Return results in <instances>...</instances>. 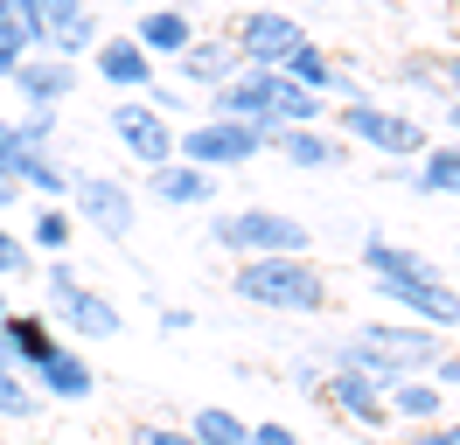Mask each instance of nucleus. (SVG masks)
<instances>
[{
    "mask_svg": "<svg viewBox=\"0 0 460 445\" xmlns=\"http://www.w3.org/2000/svg\"><path fill=\"white\" fill-rule=\"evenodd\" d=\"M230 292L265 313H321L328 306V278L314 257H237Z\"/></svg>",
    "mask_w": 460,
    "mask_h": 445,
    "instance_id": "f257e3e1",
    "label": "nucleus"
},
{
    "mask_svg": "<svg viewBox=\"0 0 460 445\" xmlns=\"http://www.w3.org/2000/svg\"><path fill=\"white\" fill-rule=\"evenodd\" d=\"M209 244H224L230 257H307L314 230L287 209H237L209 222Z\"/></svg>",
    "mask_w": 460,
    "mask_h": 445,
    "instance_id": "f03ea898",
    "label": "nucleus"
},
{
    "mask_svg": "<svg viewBox=\"0 0 460 445\" xmlns=\"http://www.w3.org/2000/svg\"><path fill=\"white\" fill-rule=\"evenodd\" d=\"M42 285H49V306L63 313V334H84V341H119V334H126V313H119L105 292H91L84 278L70 272V257H57V265L42 272Z\"/></svg>",
    "mask_w": 460,
    "mask_h": 445,
    "instance_id": "7ed1b4c3",
    "label": "nucleus"
},
{
    "mask_svg": "<svg viewBox=\"0 0 460 445\" xmlns=\"http://www.w3.org/2000/svg\"><path fill=\"white\" fill-rule=\"evenodd\" d=\"M349 341L363 355H376L391 376H419V369H432V362L447 355L439 327H419V320H370V327H356Z\"/></svg>",
    "mask_w": 460,
    "mask_h": 445,
    "instance_id": "20e7f679",
    "label": "nucleus"
},
{
    "mask_svg": "<svg viewBox=\"0 0 460 445\" xmlns=\"http://www.w3.org/2000/svg\"><path fill=\"white\" fill-rule=\"evenodd\" d=\"M174 146H181V161H189V167L217 174V167H252L265 153V133H259V126H237V118H202V126H189Z\"/></svg>",
    "mask_w": 460,
    "mask_h": 445,
    "instance_id": "39448f33",
    "label": "nucleus"
},
{
    "mask_svg": "<svg viewBox=\"0 0 460 445\" xmlns=\"http://www.w3.org/2000/svg\"><path fill=\"white\" fill-rule=\"evenodd\" d=\"M342 139H363V146L391 153V161H411V153H426V126H419L411 111H384V105H370V98L342 105Z\"/></svg>",
    "mask_w": 460,
    "mask_h": 445,
    "instance_id": "423d86ee",
    "label": "nucleus"
},
{
    "mask_svg": "<svg viewBox=\"0 0 460 445\" xmlns=\"http://www.w3.org/2000/svg\"><path fill=\"white\" fill-rule=\"evenodd\" d=\"M230 49L244 56V70H279L293 49H307V28L293 22V14H272V7H252L244 22H237V42Z\"/></svg>",
    "mask_w": 460,
    "mask_h": 445,
    "instance_id": "0eeeda50",
    "label": "nucleus"
},
{
    "mask_svg": "<svg viewBox=\"0 0 460 445\" xmlns=\"http://www.w3.org/2000/svg\"><path fill=\"white\" fill-rule=\"evenodd\" d=\"M370 285L398 306L404 320H419V327H460V292H454V278H370Z\"/></svg>",
    "mask_w": 460,
    "mask_h": 445,
    "instance_id": "6e6552de",
    "label": "nucleus"
},
{
    "mask_svg": "<svg viewBox=\"0 0 460 445\" xmlns=\"http://www.w3.org/2000/svg\"><path fill=\"white\" fill-rule=\"evenodd\" d=\"M112 133H119V146H126L140 167H168L174 161V126L146 105V98H119L112 105Z\"/></svg>",
    "mask_w": 460,
    "mask_h": 445,
    "instance_id": "1a4fd4ad",
    "label": "nucleus"
},
{
    "mask_svg": "<svg viewBox=\"0 0 460 445\" xmlns=\"http://www.w3.org/2000/svg\"><path fill=\"white\" fill-rule=\"evenodd\" d=\"M70 202H77V216H84L91 230H105V237H126L133 216H140L133 188L112 181V174H70Z\"/></svg>",
    "mask_w": 460,
    "mask_h": 445,
    "instance_id": "9d476101",
    "label": "nucleus"
},
{
    "mask_svg": "<svg viewBox=\"0 0 460 445\" xmlns=\"http://www.w3.org/2000/svg\"><path fill=\"white\" fill-rule=\"evenodd\" d=\"M272 91H279V70H237L230 83L209 91V111L237 118V126H259L265 146H272Z\"/></svg>",
    "mask_w": 460,
    "mask_h": 445,
    "instance_id": "9b49d317",
    "label": "nucleus"
},
{
    "mask_svg": "<svg viewBox=\"0 0 460 445\" xmlns=\"http://www.w3.org/2000/svg\"><path fill=\"white\" fill-rule=\"evenodd\" d=\"M35 14H42V49L49 56H84L98 49V22H91V7L84 0H35Z\"/></svg>",
    "mask_w": 460,
    "mask_h": 445,
    "instance_id": "f8f14e48",
    "label": "nucleus"
},
{
    "mask_svg": "<svg viewBox=\"0 0 460 445\" xmlns=\"http://www.w3.org/2000/svg\"><path fill=\"white\" fill-rule=\"evenodd\" d=\"M7 83L29 98V111H57L63 98L77 91V63H63V56H22Z\"/></svg>",
    "mask_w": 460,
    "mask_h": 445,
    "instance_id": "ddd939ff",
    "label": "nucleus"
},
{
    "mask_svg": "<svg viewBox=\"0 0 460 445\" xmlns=\"http://www.w3.org/2000/svg\"><path fill=\"white\" fill-rule=\"evenodd\" d=\"M314 397H328L335 411L363 417V424H384V417H391V411H384V383H370V376H356V369H328Z\"/></svg>",
    "mask_w": 460,
    "mask_h": 445,
    "instance_id": "4468645a",
    "label": "nucleus"
},
{
    "mask_svg": "<svg viewBox=\"0 0 460 445\" xmlns=\"http://www.w3.org/2000/svg\"><path fill=\"white\" fill-rule=\"evenodd\" d=\"M29 376H35L42 389H49V397H63V404H84V397H91V383H98V376H91V362L77 355V348H63V341H57V348H49L42 362H35Z\"/></svg>",
    "mask_w": 460,
    "mask_h": 445,
    "instance_id": "2eb2a0df",
    "label": "nucleus"
},
{
    "mask_svg": "<svg viewBox=\"0 0 460 445\" xmlns=\"http://www.w3.org/2000/svg\"><path fill=\"white\" fill-rule=\"evenodd\" d=\"M272 146L287 153V167H342L349 161L342 133H321V126H279Z\"/></svg>",
    "mask_w": 460,
    "mask_h": 445,
    "instance_id": "dca6fc26",
    "label": "nucleus"
},
{
    "mask_svg": "<svg viewBox=\"0 0 460 445\" xmlns=\"http://www.w3.org/2000/svg\"><path fill=\"white\" fill-rule=\"evenodd\" d=\"M98 77L112 83V91H146L154 83V56L133 35H112V42H98Z\"/></svg>",
    "mask_w": 460,
    "mask_h": 445,
    "instance_id": "f3484780",
    "label": "nucleus"
},
{
    "mask_svg": "<svg viewBox=\"0 0 460 445\" xmlns=\"http://www.w3.org/2000/svg\"><path fill=\"white\" fill-rule=\"evenodd\" d=\"M174 70H181L189 83H202V91H217V83H230L237 70H244V56L230 49V42H202V35H196L189 49L174 56Z\"/></svg>",
    "mask_w": 460,
    "mask_h": 445,
    "instance_id": "a211bd4d",
    "label": "nucleus"
},
{
    "mask_svg": "<svg viewBox=\"0 0 460 445\" xmlns=\"http://www.w3.org/2000/svg\"><path fill=\"white\" fill-rule=\"evenodd\" d=\"M146 188L161 195V202H174V209H196V202L217 195V174H202L189 161H168V167H146Z\"/></svg>",
    "mask_w": 460,
    "mask_h": 445,
    "instance_id": "6ab92c4d",
    "label": "nucleus"
},
{
    "mask_svg": "<svg viewBox=\"0 0 460 445\" xmlns=\"http://www.w3.org/2000/svg\"><path fill=\"white\" fill-rule=\"evenodd\" d=\"M57 348V334H49V320H35V313H0V355L22 362V369H35V362Z\"/></svg>",
    "mask_w": 460,
    "mask_h": 445,
    "instance_id": "aec40b11",
    "label": "nucleus"
},
{
    "mask_svg": "<svg viewBox=\"0 0 460 445\" xmlns=\"http://www.w3.org/2000/svg\"><path fill=\"white\" fill-rule=\"evenodd\" d=\"M133 42H140L146 56H181L189 42H196V28H189V14H181V7H154V14L133 28Z\"/></svg>",
    "mask_w": 460,
    "mask_h": 445,
    "instance_id": "412c9836",
    "label": "nucleus"
},
{
    "mask_svg": "<svg viewBox=\"0 0 460 445\" xmlns=\"http://www.w3.org/2000/svg\"><path fill=\"white\" fill-rule=\"evenodd\" d=\"M384 411L411 417V424H432V417L447 411V389H439V383H419V376H398V383L384 389Z\"/></svg>",
    "mask_w": 460,
    "mask_h": 445,
    "instance_id": "4be33fe9",
    "label": "nucleus"
},
{
    "mask_svg": "<svg viewBox=\"0 0 460 445\" xmlns=\"http://www.w3.org/2000/svg\"><path fill=\"white\" fill-rule=\"evenodd\" d=\"M189 439L196 445H252V424L237 411H224V404H202V411L189 417Z\"/></svg>",
    "mask_w": 460,
    "mask_h": 445,
    "instance_id": "5701e85b",
    "label": "nucleus"
},
{
    "mask_svg": "<svg viewBox=\"0 0 460 445\" xmlns=\"http://www.w3.org/2000/svg\"><path fill=\"white\" fill-rule=\"evenodd\" d=\"M35 411H42V397H35V376L22 369V362L0 355V417H14V424H22V417H35Z\"/></svg>",
    "mask_w": 460,
    "mask_h": 445,
    "instance_id": "b1692460",
    "label": "nucleus"
},
{
    "mask_svg": "<svg viewBox=\"0 0 460 445\" xmlns=\"http://www.w3.org/2000/svg\"><path fill=\"white\" fill-rule=\"evenodd\" d=\"M321 118H328V105H321L314 91H300V83L279 77V91H272V133H279V126H321Z\"/></svg>",
    "mask_w": 460,
    "mask_h": 445,
    "instance_id": "393cba45",
    "label": "nucleus"
},
{
    "mask_svg": "<svg viewBox=\"0 0 460 445\" xmlns=\"http://www.w3.org/2000/svg\"><path fill=\"white\" fill-rule=\"evenodd\" d=\"M419 181V195H460V146L447 139V146H426V167L411 174Z\"/></svg>",
    "mask_w": 460,
    "mask_h": 445,
    "instance_id": "a878e982",
    "label": "nucleus"
},
{
    "mask_svg": "<svg viewBox=\"0 0 460 445\" xmlns=\"http://www.w3.org/2000/svg\"><path fill=\"white\" fill-rule=\"evenodd\" d=\"M335 70H342V63H328V56H321L314 42H307V49H293L287 63H279V77H287V83H300V91H314V98L328 91V83H335Z\"/></svg>",
    "mask_w": 460,
    "mask_h": 445,
    "instance_id": "bb28decb",
    "label": "nucleus"
},
{
    "mask_svg": "<svg viewBox=\"0 0 460 445\" xmlns=\"http://www.w3.org/2000/svg\"><path fill=\"white\" fill-rule=\"evenodd\" d=\"M70 230H77V222L63 216V202H49V209H42V216H35V237H29V250H70Z\"/></svg>",
    "mask_w": 460,
    "mask_h": 445,
    "instance_id": "cd10ccee",
    "label": "nucleus"
},
{
    "mask_svg": "<svg viewBox=\"0 0 460 445\" xmlns=\"http://www.w3.org/2000/svg\"><path fill=\"white\" fill-rule=\"evenodd\" d=\"M14 278H35V250H29V237L0 230V285H14Z\"/></svg>",
    "mask_w": 460,
    "mask_h": 445,
    "instance_id": "c85d7f7f",
    "label": "nucleus"
},
{
    "mask_svg": "<svg viewBox=\"0 0 460 445\" xmlns=\"http://www.w3.org/2000/svg\"><path fill=\"white\" fill-rule=\"evenodd\" d=\"M126 445H196V439H189V424H133Z\"/></svg>",
    "mask_w": 460,
    "mask_h": 445,
    "instance_id": "c756f323",
    "label": "nucleus"
},
{
    "mask_svg": "<svg viewBox=\"0 0 460 445\" xmlns=\"http://www.w3.org/2000/svg\"><path fill=\"white\" fill-rule=\"evenodd\" d=\"M146 105H154V111H161V118L174 126V111H189V98H181L174 83H146Z\"/></svg>",
    "mask_w": 460,
    "mask_h": 445,
    "instance_id": "7c9ffc66",
    "label": "nucleus"
},
{
    "mask_svg": "<svg viewBox=\"0 0 460 445\" xmlns=\"http://www.w3.org/2000/svg\"><path fill=\"white\" fill-rule=\"evenodd\" d=\"M404 445H460V424H426L419 439H404Z\"/></svg>",
    "mask_w": 460,
    "mask_h": 445,
    "instance_id": "2f4dec72",
    "label": "nucleus"
},
{
    "mask_svg": "<svg viewBox=\"0 0 460 445\" xmlns=\"http://www.w3.org/2000/svg\"><path fill=\"white\" fill-rule=\"evenodd\" d=\"M432 383H439V389H460V355H439V362H432Z\"/></svg>",
    "mask_w": 460,
    "mask_h": 445,
    "instance_id": "473e14b6",
    "label": "nucleus"
},
{
    "mask_svg": "<svg viewBox=\"0 0 460 445\" xmlns=\"http://www.w3.org/2000/svg\"><path fill=\"white\" fill-rule=\"evenodd\" d=\"M252 445H300L287 424H252Z\"/></svg>",
    "mask_w": 460,
    "mask_h": 445,
    "instance_id": "72a5a7b5",
    "label": "nucleus"
},
{
    "mask_svg": "<svg viewBox=\"0 0 460 445\" xmlns=\"http://www.w3.org/2000/svg\"><path fill=\"white\" fill-rule=\"evenodd\" d=\"M439 91H454V105H460V56H439Z\"/></svg>",
    "mask_w": 460,
    "mask_h": 445,
    "instance_id": "f704fd0d",
    "label": "nucleus"
},
{
    "mask_svg": "<svg viewBox=\"0 0 460 445\" xmlns=\"http://www.w3.org/2000/svg\"><path fill=\"white\" fill-rule=\"evenodd\" d=\"M22 56H29V49H22L14 35H0V77H14V63H22Z\"/></svg>",
    "mask_w": 460,
    "mask_h": 445,
    "instance_id": "c9c22d12",
    "label": "nucleus"
},
{
    "mask_svg": "<svg viewBox=\"0 0 460 445\" xmlns=\"http://www.w3.org/2000/svg\"><path fill=\"white\" fill-rule=\"evenodd\" d=\"M161 327L181 334V327H196V313H189V306H161Z\"/></svg>",
    "mask_w": 460,
    "mask_h": 445,
    "instance_id": "e433bc0d",
    "label": "nucleus"
},
{
    "mask_svg": "<svg viewBox=\"0 0 460 445\" xmlns=\"http://www.w3.org/2000/svg\"><path fill=\"white\" fill-rule=\"evenodd\" d=\"M14 195H22V181H14L7 167H0V209H14Z\"/></svg>",
    "mask_w": 460,
    "mask_h": 445,
    "instance_id": "4c0bfd02",
    "label": "nucleus"
},
{
    "mask_svg": "<svg viewBox=\"0 0 460 445\" xmlns=\"http://www.w3.org/2000/svg\"><path fill=\"white\" fill-rule=\"evenodd\" d=\"M447 126H454V146H460V105H454V111H447Z\"/></svg>",
    "mask_w": 460,
    "mask_h": 445,
    "instance_id": "58836bf2",
    "label": "nucleus"
},
{
    "mask_svg": "<svg viewBox=\"0 0 460 445\" xmlns=\"http://www.w3.org/2000/svg\"><path fill=\"white\" fill-rule=\"evenodd\" d=\"M0 313H7V285H0Z\"/></svg>",
    "mask_w": 460,
    "mask_h": 445,
    "instance_id": "ea45409f",
    "label": "nucleus"
}]
</instances>
